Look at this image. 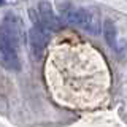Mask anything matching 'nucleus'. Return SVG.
<instances>
[{
    "instance_id": "obj_1",
    "label": "nucleus",
    "mask_w": 127,
    "mask_h": 127,
    "mask_svg": "<svg viewBox=\"0 0 127 127\" xmlns=\"http://www.w3.org/2000/svg\"><path fill=\"white\" fill-rule=\"evenodd\" d=\"M30 14H32V19H33V26L29 30V46L33 59L40 61L43 53H45V46L51 40V32L53 30L45 22H41V19L37 21V18L33 16V11H30Z\"/></svg>"
},
{
    "instance_id": "obj_3",
    "label": "nucleus",
    "mask_w": 127,
    "mask_h": 127,
    "mask_svg": "<svg viewBox=\"0 0 127 127\" xmlns=\"http://www.w3.org/2000/svg\"><path fill=\"white\" fill-rule=\"evenodd\" d=\"M38 18L41 19V22H45L51 30H59L61 29V22H59L57 18H56L51 3L46 2V0H41V2L38 3Z\"/></svg>"
},
{
    "instance_id": "obj_2",
    "label": "nucleus",
    "mask_w": 127,
    "mask_h": 127,
    "mask_svg": "<svg viewBox=\"0 0 127 127\" xmlns=\"http://www.w3.org/2000/svg\"><path fill=\"white\" fill-rule=\"evenodd\" d=\"M62 21L68 26L81 27L83 30L89 32V33H97L98 32V22L95 16L89 10L84 8H71L68 6L67 10L62 11Z\"/></svg>"
},
{
    "instance_id": "obj_4",
    "label": "nucleus",
    "mask_w": 127,
    "mask_h": 127,
    "mask_svg": "<svg viewBox=\"0 0 127 127\" xmlns=\"http://www.w3.org/2000/svg\"><path fill=\"white\" fill-rule=\"evenodd\" d=\"M103 37H105V41L106 45L114 48L116 45V38H118V32H116V26L111 19H106L103 22Z\"/></svg>"
},
{
    "instance_id": "obj_5",
    "label": "nucleus",
    "mask_w": 127,
    "mask_h": 127,
    "mask_svg": "<svg viewBox=\"0 0 127 127\" xmlns=\"http://www.w3.org/2000/svg\"><path fill=\"white\" fill-rule=\"evenodd\" d=\"M3 3H5V0H0V6H2V5H3Z\"/></svg>"
}]
</instances>
